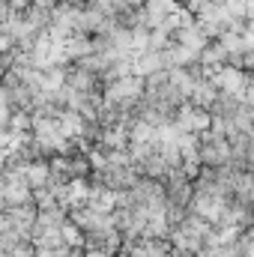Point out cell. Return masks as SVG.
Masks as SVG:
<instances>
[{"mask_svg":"<svg viewBox=\"0 0 254 257\" xmlns=\"http://www.w3.org/2000/svg\"><path fill=\"white\" fill-rule=\"evenodd\" d=\"M147 93V81H141V75H126V78H117V81H105V90H102V99L108 105H120V108H138L141 99Z\"/></svg>","mask_w":254,"mask_h":257,"instance_id":"6da1fadb","label":"cell"},{"mask_svg":"<svg viewBox=\"0 0 254 257\" xmlns=\"http://www.w3.org/2000/svg\"><path fill=\"white\" fill-rule=\"evenodd\" d=\"M200 162L206 168H224L233 162V147H230V138L218 135V132H203L200 135Z\"/></svg>","mask_w":254,"mask_h":257,"instance_id":"7a4b0ae2","label":"cell"},{"mask_svg":"<svg viewBox=\"0 0 254 257\" xmlns=\"http://www.w3.org/2000/svg\"><path fill=\"white\" fill-rule=\"evenodd\" d=\"M209 78L215 81V87H218L221 93H230V96H245V87H248V72H245V69L227 63V66H221V69H215Z\"/></svg>","mask_w":254,"mask_h":257,"instance_id":"3957f363","label":"cell"},{"mask_svg":"<svg viewBox=\"0 0 254 257\" xmlns=\"http://www.w3.org/2000/svg\"><path fill=\"white\" fill-rule=\"evenodd\" d=\"M183 132H197V135H203V132H209L212 128V111H206V108H197V105H191L186 102L180 111H177V117H174Z\"/></svg>","mask_w":254,"mask_h":257,"instance_id":"277c9868","label":"cell"},{"mask_svg":"<svg viewBox=\"0 0 254 257\" xmlns=\"http://www.w3.org/2000/svg\"><path fill=\"white\" fill-rule=\"evenodd\" d=\"M183 6L177 3V0H147V6H144V12H147V27L153 30V27H165L168 24V18L171 15H177Z\"/></svg>","mask_w":254,"mask_h":257,"instance_id":"5b68a950","label":"cell"},{"mask_svg":"<svg viewBox=\"0 0 254 257\" xmlns=\"http://www.w3.org/2000/svg\"><path fill=\"white\" fill-rule=\"evenodd\" d=\"M162 69H168V63H165V51H153V48L135 51V75L150 78V75H156V72H162Z\"/></svg>","mask_w":254,"mask_h":257,"instance_id":"8992f818","label":"cell"},{"mask_svg":"<svg viewBox=\"0 0 254 257\" xmlns=\"http://www.w3.org/2000/svg\"><path fill=\"white\" fill-rule=\"evenodd\" d=\"M177 42H180V45H189V48H194V51L200 54V51L209 45V33H206V30L197 24V18H194L191 24H186V27L177 30Z\"/></svg>","mask_w":254,"mask_h":257,"instance_id":"52a82bcc","label":"cell"},{"mask_svg":"<svg viewBox=\"0 0 254 257\" xmlns=\"http://www.w3.org/2000/svg\"><path fill=\"white\" fill-rule=\"evenodd\" d=\"M218 93H221V90L215 87V81H212V78H200V81H197V87H194V93H191L189 102H191V105H197V108H206V111H209V108L215 105Z\"/></svg>","mask_w":254,"mask_h":257,"instance_id":"ba28073f","label":"cell"},{"mask_svg":"<svg viewBox=\"0 0 254 257\" xmlns=\"http://www.w3.org/2000/svg\"><path fill=\"white\" fill-rule=\"evenodd\" d=\"M200 63L206 66V72L212 75L215 69H221V66H227L230 63V54H227V48L215 39V42H209L203 51H200Z\"/></svg>","mask_w":254,"mask_h":257,"instance_id":"9c48e42d","label":"cell"},{"mask_svg":"<svg viewBox=\"0 0 254 257\" xmlns=\"http://www.w3.org/2000/svg\"><path fill=\"white\" fill-rule=\"evenodd\" d=\"M87 257H114V254H108V251H102V248H87Z\"/></svg>","mask_w":254,"mask_h":257,"instance_id":"30bf717a","label":"cell"},{"mask_svg":"<svg viewBox=\"0 0 254 257\" xmlns=\"http://www.w3.org/2000/svg\"><path fill=\"white\" fill-rule=\"evenodd\" d=\"M186 3H189L191 9H200V6H203V3H206V0H186Z\"/></svg>","mask_w":254,"mask_h":257,"instance_id":"8fae6325","label":"cell"},{"mask_svg":"<svg viewBox=\"0 0 254 257\" xmlns=\"http://www.w3.org/2000/svg\"><path fill=\"white\" fill-rule=\"evenodd\" d=\"M174 257H197V254H191V251H174Z\"/></svg>","mask_w":254,"mask_h":257,"instance_id":"7c38bea8","label":"cell"},{"mask_svg":"<svg viewBox=\"0 0 254 257\" xmlns=\"http://www.w3.org/2000/svg\"><path fill=\"white\" fill-rule=\"evenodd\" d=\"M248 18H254V0H248Z\"/></svg>","mask_w":254,"mask_h":257,"instance_id":"4fadbf2b","label":"cell"},{"mask_svg":"<svg viewBox=\"0 0 254 257\" xmlns=\"http://www.w3.org/2000/svg\"><path fill=\"white\" fill-rule=\"evenodd\" d=\"M66 3H78V0H66Z\"/></svg>","mask_w":254,"mask_h":257,"instance_id":"5bb4252c","label":"cell"}]
</instances>
